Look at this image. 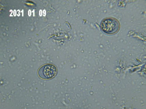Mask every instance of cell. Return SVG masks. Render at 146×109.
<instances>
[{"instance_id": "1", "label": "cell", "mask_w": 146, "mask_h": 109, "mask_svg": "<svg viewBox=\"0 0 146 109\" xmlns=\"http://www.w3.org/2000/svg\"><path fill=\"white\" fill-rule=\"evenodd\" d=\"M101 28L105 33L109 35L117 33L120 28L119 21L116 18L108 17L104 18L101 24Z\"/></svg>"}, {"instance_id": "2", "label": "cell", "mask_w": 146, "mask_h": 109, "mask_svg": "<svg viewBox=\"0 0 146 109\" xmlns=\"http://www.w3.org/2000/svg\"><path fill=\"white\" fill-rule=\"evenodd\" d=\"M57 70L54 65L47 64L41 67L38 71L39 77L42 79L48 80L54 78L56 75Z\"/></svg>"}]
</instances>
